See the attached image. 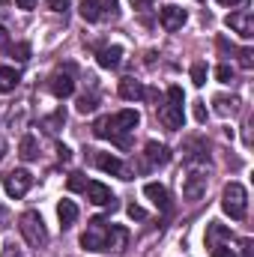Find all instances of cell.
Returning a JSON list of instances; mask_svg holds the SVG:
<instances>
[{
    "label": "cell",
    "mask_w": 254,
    "mask_h": 257,
    "mask_svg": "<svg viewBox=\"0 0 254 257\" xmlns=\"http://www.w3.org/2000/svg\"><path fill=\"white\" fill-rule=\"evenodd\" d=\"M138 123H141V114L132 111V108H126V111H120V114H114V117H99L96 126H93V135H96V138H114L120 147H126L129 144L126 135L135 132Z\"/></svg>",
    "instance_id": "obj_1"
},
{
    "label": "cell",
    "mask_w": 254,
    "mask_h": 257,
    "mask_svg": "<svg viewBox=\"0 0 254 257\" xmlns=\"http://www.w3.org/2000/svg\"><path fill=\"white\" fill-rule=\"evenodd\" d=\"M221 209L233 218V221H242L245 212H248V194L242 183H227L224 192H221Z\"/></svg>",
    "instance_id": "obj_2"
},
{
    "label": "cell",
    "mask_w": 254,
    "mask_h": 257,
    "mask_svg": "<svg viewBox=\"0 0 254 257\" xmlns=\"http://www.w3.org/2000/svg\"><path fill=\"white\" fill-rule=\"evenodd\" d=\"M18 230H21V236L27 239V245H33V248H39V245H45V242H48L45 221H42V215H39V212H33V209H27V212L18 218Z\"/></svg>",
    "instance_id": "obj_3"
},
{
    "label": "cell",
    "mask_w": 254,
    "mask_h": 257,
    "mask_svg": "<svg viewBox=\"0 0 254 257\" xmlns=\"http://www.w3.org/2000/svg\"><path fill=\"white\" fill-rule=\"evenodd\" d=\"M105 236H108L105 221H102V218H93V221L87 224V230L81 233V245H84L87 251H105Z\"/></svg>",
    "instance_id": "obj_4"
},
{
    "label": "cell",
    "mask_w": 254,
    "mask_h": 257,
    "mask_svg": "<svg viewBox=\"0 0 254 257\" xmlns=\"http://www.w3.org/2000/svg\"><path fill=\"white\" fill-rule=\"evenodd\" d=\"M30 186H33V177H30V171H24V168H15V171H9V174L3 177V189H6L9 197H24Z\"/></svg>",
    "instance_id": "obj_5"
},
{
    "label": "cell",
    "mask_w": 254,
    "mask_h": 257,
    "mask_svg": "<svg viewBox=\"0 0 254 257\" xmlns=\"http://www.w3.org/2000/svg\"><path fill=\"white\" fill-rule=\"evenodd\" d=\"M224 24L233 30V33H239L242 39H251L254 36V15L248 9H239V12H230L227 18H224Z\"/></svg>",
    "instance_id": "obj_6"
},
{
    "label": "cell",
    "mask_w": 254,
    "mask_h": 257,
    "mask_svg": "<svg viewBox=\"0 0 254 257\" xmlns=\"http://www.w3.org/2000/svg\"><path fill=\"white\" fill-rule=\"evenodd\" d=\"M206 183H209V177L203 171H191L189 177L183 180V197L186 200H200L203 192H206Z\"/></svg>",
    "instance_id": "obj_7"
},
{
    "label": "cell",
    "mask_w": 254,
    "mask_h": 257,
    "mask_svg": "<svg viewBox=\"0 0 254 257\" xmlns=\"http://www.w3.org/2000/svg\"><path fill=\"white\" fill-rule=\"evenodd\" d=\"M159 21H162V27L165 30H180L186 21H189V12L183 9V6H165V9H159Z\"/></svg>",
    "instance_id": "obj_8"
},
{
    "label": "cell",
    "mask_w": 254,
    "mask_h": 257,
    "mask_svg": "<svg viewBox=\"0 0 254 257\" xmlns=\"http://www.w3.org/2000/svg\"><path fill=\"white\" fill-rule=\"evenodd\" d=\"M84 192H87V200L90 203H96V206H117V200H114V194L108 186H102V183H87L84 186Z\"/></svg>",
    "instance_id": "obj_9"
},
{
    "label": "cell",
    "mask_w": 254,
    "mask_h": 257,
    "mask_svg": "<svg viewBox=\"0 0 254 257\" xmlns=\"http://www.w3.org/2000/svg\"><path fill=\"white\" fill-rule=\"evenodd\" d=\"M48 87H51V93H54L57 99H66V96H72V93H75V81H72V72H54V75H51V81H48Z\"/></svg>",
    "instance_id": "obj_10"
},
{
    "label": "cell",
    "mask_w": 254,
    "mask_h": 257,
    "mask_svg": "<svg viewBox=\"0 0 254 257\" xmlns=\"http://www.w3.org/2000/svg\"><path fill=\"white\" fill-rule=\"evenodd\" d=\"M129 242V230L123 224H111L108 236H105V251H123Z\"/></svg>",
    "instance_id": "obj_11"
},
{
    "label": "cell",
    "mask_w": 254,
    "mask_h": 257,
    "mask_svg": "<svg viewBox=\"0 0 254 257\" xmlns=\"http://www.w3.org/2000/svg\"><path fill=\"white\" fill-rule=\"evenodd\" d=\"M159 120L168 128H183V105H174V102L162 105L159 108Z\"/></svg>",
    "instance_id": "obj_12"
},
{
    "label": "cell",
    "mask_w": 254,
    "mask_h": 257,
    "mask_svg": "<svg viewBox=\"0 0 254 257\" xmlns=\"http://www.w3.org/2000/svg\"><path fill=\"white\" fill-rule=\"evenodd\" d=\"M144 194H147L159 209H165V212L171 209V194H168V189H165L162 183H147V186H144Z\"/></svg>",
    "instance_id": "obj_13"
},
{
    "label": "cell",
    "mask_w": 254,
    "mask_h": 257,
    "mask_svg": "<svg viewBox=\"0 0 254 257\" xmlns=\"http://www.w3.org/2000/svg\"><path fill=\"white\" fill-rule=\"evenodd\" d=\"M144 156H147L150 165H168V162H171V150H168L165 144H159V141H150Z\"/></svg>",
    "instance_id": "obj_14"
},
{
    "label": "cell",
    "mask_w": 254,
    "mask_h": 257,
    "mask_svg": "<svg viewBox=\"0 0 254 257\" xmlns=\"http://www.w3.org/2000/svg\"><path fill=\"white\" fill-rule=\"evenodd\" d=\"M96 165H99V171L114 174V177H123V174H126V171H123V162H120L117 156H111V153H99V156H96Z\"/></svg>",
    "instance_id": "obj_15"
},
{
    "label": "cell",
    "mask_w": 254,
    "mask_h": 257,
    "mask_svg": "<svg viewBox=\"0 0 254 257\" xmlns=\"http://www.w3.org/2000/svg\"><path fill=\"white\" fill-rule=\"evenodd\" d=\"M120 96H123L126 102H138V99H144V84L135 81V78H123V81H120Z\"/></svg>",
    "instance_id": "obj_16"
},
{
    "label": "cell",
    "mask_w": 254,
    "mask_h": 257,
    "mask_svg": "<svg viewBox=\"0 0 254 257\" xmlns=\"http://www.w3.org/2000/svg\"><path fill=\"white\" fill-rule=\"evenodd\" d=\"M120 57H123V48L120 45H111V48H102L99 54H96V60L102 69H114V66H120Z\"/></svg>",
    "instance_id": "obj_17"
},
{
    "label": "cell",
    "mask_w": 254,
    "mask_h": 257,
    "mask_svg": "<svg viewBox=\"0 0 254 257\" xmlns=\"http://www.w3.org/2000/svg\"><path fill=\"white\" fill-rule=\"evenodd\" d=\"M18 81H21L18 69H12V66H0V93H12V90L18 87Z\"/></svg>",
    "instance_id": "obj_18"
},
{
    "label": "cell",
    "mask_w": 254,
    "mask_h": 257,
    "mask_svg": "<svg viewBox=\"0 0 254 257\" xmlns=\"http://www.w3.org/2000/svg\"><path fill=\"white\" fill-rule=\"evenodd\" d=\"M221 239H230V230H227L224 224L212 221V224L206 227V245H209V248H215V245H221Z\"/></svg>",
    "instance_id": "obj_19"
},
{
    "label": "cell",
    "mask_w": 254,
    "mask_h": 257,
    "mask_svg": "<svg viewBox=\"0 0 254 257\" xmlns=\"http://www.w3.org/2000/svg\"><path fill=\"white\" fill-rule=\"evenodd\" d=\"M57 218H60L63 227H72L75 218H78V206H75L72 200H60V203H57Z\"/></svg>",
    "instance_id": "obj_20"
},
{
    "label": "cell",
    "mask_w": 254,
    "mask_h": 257,
    "mask_svg": "<svg viewBox=\"0 0 254 257\" xmlns=\"http://www.w3.org/2000/svg\"><path fill=\"white\" fill-rule=\"evenodd\" d=\"M18 156H21L24 162H30V159H36V156H39V153H36V138H33V135H24V138H21Z\"/></svg>",
    "instance_id": "obj_21"
},
{
    "label": "cell",
    "mask_w": 254,
    "mask_h": 257,
    "mask_svg": "<svg viewBox=\"0 0 254 257\" xmlns=\"http://www.w3.org/2000/svg\"><path fill=\"white\" fill-rule=\"evenodd\" d=\"M99 3V18H117L120 15V3L117 0H96Z\"/></svg>",
    "instance_id": "obj_22"
},
{
    "label": "cell",
    "mask_w": 254,
    "mask_h": 257,
    "mask_svg": "<svg viewBox=\"0 0 254 257\" xmlns=\"http://www.w3.org/2000/svg\"><path fill=\"white\" fill-rule=\"evenodd\" d=\"M81 18L84 21H99V3L96 0H84L81 3Z\"/></svg>",
    "instance_id": "obj_23"
},
{
    "label": "cell",
    "mask_w": 254,
    "mask_h": 257,
    "mask_svg": "<svg viewBox=\"0 0 254 257\" xmlns=\"http://www.w3.org/2000/svg\"><path fill=\"white\" fill-rule=\"evenodd\" d=\"M191 84L194 87H203L206 84V63H200V60L191 63Z\"/></svg>",
    "instance_id": "obj_24"
},
{
    "label": "cell",
    "mask_w": 254,
    "mask_h": 257,
    "mask_svg": "<svg viewBox=\"0 0 254 257\" xmlns=\"http://www.w3.org/2000/svg\"><path fill=\"white\" fill-rule=\"evenodd\" d=\"M236 105H239L236 99H224V96L215 99V111L218 114H236Z\"/></svg>",
    "instance_id": "obj_25"
},
{
    "label": "cell",
    "mask_w": 254,
    "mask_h": 257,
    "mask_svg": "<svg viewBox=\"0 0 254 257\" xmlns=\"http://www.w3.org/2000/svg\"><path fill=\"white\" fill-rule=\"evenodd\" d=\"M90 111H96V96L93 93H84L78 99V114H90Z\"/></svg>",
    "instance_id": "obj_26"
},
{
    "label": "cell",
    "mask_w": 254,
    "mask_h": 257,
    "mask_svg": "<svg viewBox=\"0 0 254 257\" xmlns=\"http://www.w3.org/2000/svg\"><path fill=\"white\" fill-rule=\"evenodd\" d=\"M69 192H84V186H87V177L81 174V171H75V174H69Z\"/></svg>",
    "instance_id": "obj_27"
},
{
    "label": "cell",
    "mask_w": 254,
    "mask_h": 257,
    "mask_svg": "<svg viewBox=\"0 0 254 257\" xmlns=\"http://www.w3.org/2000/svg\"><path fill=\"white\" fill-rule=\"evenodd\" d=\"M63 123H66V114H63V108H60L57 114H51V117L45 120V128H48V132H60V126H63Z\"/></svg>",
    "instance_id": "obj_28"
},
{
    "label": "cell",
    "mask_w": 254,
    "mask_h": 257,
    "mask_svg": "<svg viewBox=\"0 0 254 257\" xmlns=\"http://www.w3.org/2000/svg\"><path fill=\"white\" fill-rule=\"evenodd\" d=\"M12 57H15L18 63H24V60H30V45H27V42H18V45L12 48Z\"/></svg>",
    "instance_id": "obj_29"
},
{
    "label": "cell",
    "mask_w": 254,
    "mask_h": 257,
    "mask_svg": "<svg viewBox=\"0 0 254 257\" xmlns=\"http://www.w3.org/2000/svg\"><path fill=\"white\" fill-rule=\"evenodd\" d=\"M215 78H218L221 84H230V81H233V66L221 63V66H218V69H215Z\"/></svg>",
    "instance_id": "obj_30"
},
{
    "label": "cell",
    "mask_w": 254,
    "mask_h": 257,
    "mask_svg": "<svg viewBox=\"0 0 254 257\" xmlns=\"http://www.w3.org/2000/svg\"><path fill=\"white\" fill-rule=\"evenodd\" d=\"M168 102H174V105H183L186 102V93H183V87H168Z\"/></svg>",
    "instance_id": "obj_31"
},
{
    "label": "cell",
    "mask_w": 254,
    "mask_h": 257,
    "mask_svg": "<svg viewBox=\"0 0 254 257\" xmlns=\"http://www.w3.org/2000/svg\"><path fill=\"white\" fill-rule=\"evenodd\" d=\"M126 212H129V218H132V221H144V218H147V209H144V206H135V203L129 206Z\"/></svg>",
    "instance_id": "obj_32"
},
{
    "label": "cell",
    "mask_w": 254,
    "mask_h": 257,
    "mask_svg": "<svg viewBox=\"0 0 254 257\" xmlns=\"http://www.w3.org/2000/svg\"><path fill=\"white\" fill-rule=\"evenodd\" d=\"M191 114H194L197 123H206V108H203V102H194V105H191Z\"/></svg>",
    "instance_id": "obj_33"
},
{
    "label": "cell",
    "mask_w": 254,
    "mask_h": 257,
    "mask_svg": "<svg viewBox=\"0 0 254 257\" xmlns=\"http://www.w3.org/2000/svg\"><path fill=\"white\" fill-rule=\"evenodd\" d=\"M69 3H72V0H48V9H51V12H66Z\"/></svg>",
    "instance_id": "obj_34"
},
{
    "label": "cell",
    "mask_w": 254,
    "mask_h": 257,
    "mask_svg": "<svg viewBox=\"0 0 254 257\" xmlns=\"http://www.w3.org/2000/svg\"><path fill=\"white\" fill-rule=\"evenodd\" d=\"M212 257H236V254H233L230 245H215V248H212Z\"/></svg>",
    "instance_id": "obj_35"
},
{
    "label": "cell",
    "mask_w": 254,
    "mask_h": 257,
    "mask_svg": "<svg viewBox=\"0 0 254 257\" xmlns=\"http://www.w3.org/2000/svg\"><path fill=\"white\" fill-rule=\"evenodd\" d=\"M6 48H9V30L0 27V51H6Z\"/></svg>",
    "instance_id": "obj_36"
},
{
    "label": "cell",
    "mask_w": 254,
    "mask_h": 257,
    "mask_svg": "<svg viewBox=\"0 0 254 257\" xmlns=\"http://www.w3.org/2000/svg\"><path fill=\"white\" fill-rule=\"evenodd\" d=\"M3 257H21V251H18V248H15L12 242H9V245L3 248Z\"/></svg>",
    "instance_id": "obj_37"
},
{
    "label": "cell",
    "mask_w": 254,
    "mask_h": 257,
    "mask_svg": "<svg viewBox=\"0 0 254 257\" xmlns=\"http://www.w3.org/2000/svg\"><path fill=\"white\" fill-rule=\"evenodd\" d=\"M239 57H242V66L245 69H251V51H239Z\"/></svg>",
    "instance_id": "obj_38"
},
{
    "label": "cell",
    "mask_w": 254,
    "mask_h": 257,
    "mask_svg": "<svg viewBox=\"0 0 254 257\" xmlns=\"http://www.w3.org/2000/svg\"><path fill=\"white\" fill-rule=\"evenodd\" d=\"M18 3V9H33L36 6V0H15Z\"/></svg>",
    "instance_id": "obj_39"
},
{
    "label": "cell",
    "mask_w": 254,
    "mask_h": 257,
    "mask_svg": "<svg viewBox=\"0 0 254 257\" xmlns=\"http://www.w3.org/2000/svg\"><path fill=\"white\" fill-rule=\"evenodd\" d=\"M129 3H132V6H135V9H144V6H150V3H153V0H129Z\"/></svg>",
    "instance_id": "obj_40"
},
{
    "label": "cell",
    "mask_w": 254,
    "mask_h": 257,
    "mask_svg": "<svg viewBox=\"0 0 254 257\" xmlns=\"http://www.w3.org/2000/svg\"><path fill=\"white\" fill-rule=\"evenodd\" d=\"M57 153H60V159H63V162H69V156H72V153H69V147H60Z\"/></svg>",
    "instance_id": "obj_41"
},
{
    "label": "cell",
    "mask_w": 254,
    "mask_h": 257,
    "mask_svg": "<svg viewBox=\"0 0 254 257\" xmlns=\"http://www.w3.org/2000/svg\"><path fill=\"white\" fill-rule=\"evenodd\" d=\"M218 3H221V6H236L239 0H218Z\"/></svg>",
    "instance_id": "obj_42"
},
{
    "label": "cell",
    "mask_w": 254,
    "mask_h": 257,
    "mask_svg": "<svg viewBox=\"0 0 254 257\" xmlns=\"http://www.w3.org/2000/svg\"><path fill=\"white\" fill-rule=\"evenodd\" d=\"M3 153H6V144H3V138H0V159H3Z\"/></svg>",
    "instance_id": "obj_43"
}]
</instances>
